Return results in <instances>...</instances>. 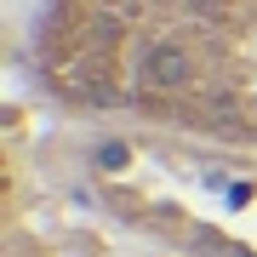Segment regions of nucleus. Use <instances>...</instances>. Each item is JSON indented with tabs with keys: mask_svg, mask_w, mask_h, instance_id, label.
Returning a JSON list of instances; mask_svg holds the SVG:
<instances>
[{
	"mask_svg": "<svg viewBox=\"0 0 257 257\" xmlns=\"http://www.w3.org/2000/svg\"><path fill=\"white\" fill-rule=\"evenodd\" d=\"M29 63L80 120L257 149V0H40Z\"/></svg>",
	"mask_w": 257,
	"mask_h": 257,
	"instance_id": "obj_1",
	"label": "nucleus"
}]
</instances>
